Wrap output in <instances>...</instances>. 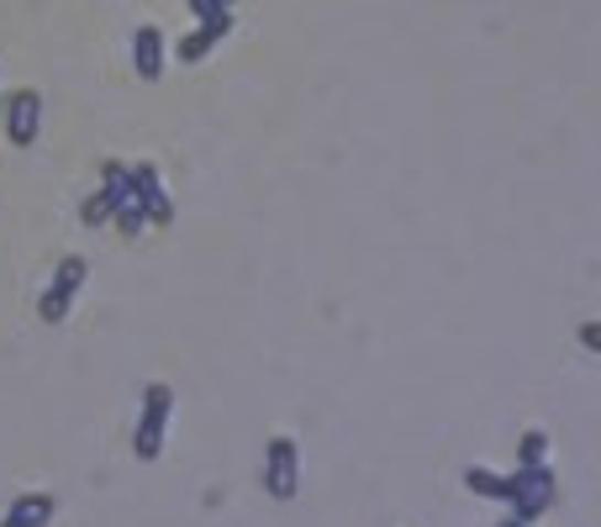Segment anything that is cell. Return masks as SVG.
Here are the masks:
<instances>
[{
	"label": "cell",
	"mask_w": 601,
	"mask_h": 527,
	"mask_svg": "<svg viewBox=\"0 0 601 527\" xmlns=\"http://www.w3.org/2000/svg\"><path fill=\"white\" fill-rule=\"evenodd\" d=\"M169 417H174V390L164 380H153L143 390V407H138V432H132V454L153 464L164 454V432H169Z\"/></svg>",
	"instance_id": "cell-1"
},
{
	"label": "cell",
	"mask_w": 601,
	"mask_h": 527,
	"mask_svg": "<svg viewBox=\"0 0 601 527\" xmlns=\"http://www.w3.org/2000/svg\"><path fill=\"white\" fill-rule=\"evenodd\" d=\"M554 491L559 485H554L549 464H528V470H512V496H506V506H512L517 523H538L554 506Z\"/></svg>",
	"instance_id": "cell-2"
},
{
	"label": "cell",
	"mask_w": 601,
	"mask_h": 527,
	"mask_svg": "<svg viewBox=\"0 0 601 527\" xmlns=\"http://www.w3.org/2000/svg\"><path fill=\"white\" fill-rule=\"evenodd\" d=\"M265 491L275 502H296L301 491V454H296V438L275 432L265 443Z\"/></svg>",
	"instance_id": "cell-3"
},
{
	"label": "cell",
	"mask_w": 601,
	"mask_h": 527,
	"mask_svg": "<svg viewBox=\"0 0 601 527\" xmlns=\"http://www.w3.org/2000/svg\"><path fill=\"white\" fill-rule=\"evenodd\" d=\"M85 275H90V264L79 259V254L58 259V269H53V286L43 290V301H37V316H43L49 327H58V322L69 316L74 295H79V286H85Z\"/></svg>",
	"instance_id": "cell-4"
},
{
	"label": "cell",
	"mask_w": 601,
	"mask_h": 527,
	"mask_svg": "<svg viewBox=\"0 0 601 527\" xmlns=\"http://www.w3.org/2000/svg\"><path fill=\"white\" fill-rule=\"evenodd\" d=\"M132 195V169L127 164H106V174H100V191L79 206V222L85 227H100V222H111V212H117L121 201Z\"/></svg>",
	"instance_id": "cell-5"
},
{
	"label": "cell",
	"mask_w": 601,
	"mask_h": 527,
	"mask_svg": "<svg viewBox=\"0 0 601 527\" xmlns=\"http://www.w3.org/2000/svg\"><path fill=\"white\" fill-rule=\"evenodd\" d=\"M0 117H6V138L17 148H32L43 132V96L37 90H17L11 100H0Z\"/></svg>",
	"instance_id": "cell-6"
},
{
	"label": "cell",
	"mask_w": 601,
	"mask_h": 527,
	"mask_svg": "<svg viewBox=\"0 0 601 527\" xmlns=\"http://www.w3.org/2000/svg\"><path fill=\"white\" fill-rule=\"evenodd\" d=\"M132 195L143 201V212H148V222H153V227H169V222H174L169 191H164V180H159V169H153V164L132 169Z\"/></svg>",
	"instance_id": "cell-7"
},
{
	"label": "cell",
	"mask_w": 601,
	"mask_h": 527,
	"mask_svg": "<svg viewBox=\"0 0 601 527\" xmlns=\"http://www.w3.org/2000/svg\"><path fill=\"white\" fill-rule=\"evenodd\" d=\"M227 32H233V11L201 17V26L180 37V64H201V58H206V53H212V49L222 43V37H227Z\"/></svg>",
	"instance_id": "cell-8"
},
{
	"label": "cell",
	"mask_w": 601,
	"mask_h": 527,
	"mask_svg": "<svg viewBox=\"0 0 601 527\" xmlns=\"http://www.w3.org/2000/svg\"><path fill=\"white\" fill-rule=\"evenodd\" d=\"M132 69H138V79H159L164 74V32L159 26H138L132 32Z\"/></svg>",
	"instance_id": "cell-9"
},
{
	"label": "cell",
	"mask_w": 601,
	"mask_h": 527,
	"mask_svg": "<svg viewBox=\"0 0 601 527\" xmlns=\"http://www.w3.org/2000/svg\"><path fill=\"white\" fill-rule=\"evenodd\" d=\"M53 512H58V502H53L49 491H32V496H17V502L6 506L0 527H49Z\"/></svg>",
	"instance_id": "cell-10"
},
{
	"label": "cell",
	"mask_w": 601,
	"mask_h": 527,
	"mask_svg": "<svg viewBox=\"0 0 601 527\" xmlns=\"http://www.w3.org/2000/svg\"><path fill=\"white\" fill-rule=\"evenodd\" d=\"M464 485L475 491V496H485V502H506L512 496V475H496V470H464Z\"/></svg>",
	"instance_id": "cell-11"
},
{
	"label": "cell",
	"mask_w": 601,
	"mask_h": 527,
	"mask_svg": "<svg viewBox=\"0 0 601 527\" xmlns=\"http://www.w3.org/2000/svg\"><path fill=\"white\" fill-rule=\"evenodd\" d=\"M111 222H117V227H121V233H127V238H138V233H143V227H148L143 201H138V195H127V201H121L117 212H111Z\"/></svg>",
	"instance_id": "cell-12"
},
{
	"label": "cell",
	"mask_w": 601,
	"mask_h": 527,
	"mask_svg": "<svg viewBox=\"0 0 601 527\" xmlns=\"http://www.w3.org/2000/svg\"><path fill=\"white\" fill-rule=\"evenodd\" d=\"M544 454H549V438L538 428L523 432V443H517V470H528V464H544Z\"/></svg>",
	"instance_id": "cell-13"
},
{
	"label": "cell",
	"mask_w": 601,
	"mask_h": 527,
	"mask_svg": "<svg viewBox=\"0 0 601 527\" xmlns=\"http://www.w3.org/2000/svg\"><path fill=\"white\" fill-rule=\"evenodd\" d=\"M191 6V17H217V11H233L238 0H185Z\"/></svg>",
	"instance_id": "cell-14"
},
{
	"label": "cell",
	"mask_w": 601,
	"mask_h": 527,
	"mask_svg": "<svg viewBox=\"0 0 601 527\" xmlns=\"http://www.w3.org/2000/svg\"><path fill=\"white\" fill-rule=\"evenodd\" d=\"M580 343L597 354V348H601V322H586V327H580Z\"/></svg>",
	"instance_id": "cell-15"
},
{
	"label": "cell",
	"mask_w": 601,
	"mask_h": 527,
	"mask_svg": "<svg viewBox=\"0 0 601 527\" xmlns=\"http://www.w3.org/2000/svg\"><path fill=\"white\" fill-rule=\"evenodd\" d=\"M502 527H528V523H517V517H512V523H502Z\"/></svg>",
	"instance_id": "cell-16"
}]
</instances>
